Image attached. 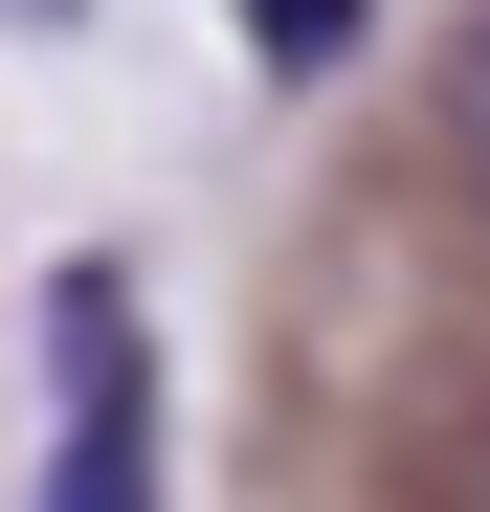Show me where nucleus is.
<instances>
[{"instance_id":"nucleus-1","label":"nucleus","mask_w":490,"mask_h":512,"mask_svg":"<svg viewBox=\"0 0 490 512\" xmlns=\"http://www.w3.org/2000/svg\"><path fill=\"white\" fill-rule=\"evenodd\" d=\"M45 357H67V490L45 512H156V379H134V290L67 268L45 290Z\"/></svg>"},{"instance_id":"nucleus-2","label":"nucleus","mask_w":490,"mask_h":512,"mask_svg":"<svg viewBox=\"0 0 490 512\" xmlns=\"http://www.w3.org/2000/svg\"><path fill=\"white\" fill-rule=\"evenodd\" d=\"M446 156H468V179H490V0H468V23H446Z\"/></svg>"},{"instance_id":"nucleus-3","label":"nucleus","mask_w":490,"mask_h":512,"mask_svg":"<svg viewBox=\"0 0 490 512\" xmlns=\"http://www.w3.org/2000/svg\"><path fill=\"white\" fill-rule=\"evenodd\" d=\"M357 45V0H268V67H335Z\"/></svg>"}]
</instances>
